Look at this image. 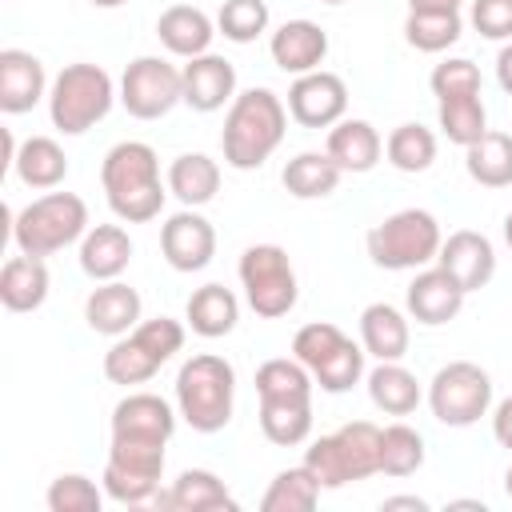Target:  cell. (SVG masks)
I'll return each instance as SVG.
<instances>
[{"instance_id": "1", "label": "cell", "mask_w": 512, "mask_h": 512, "mask_svg": "<svg viewBox=\"0 0 512 512\" xmlns=\"http://www.w3.org/2000/svg\"><path fill=\"white\" fill-rule=\"evenodd\" d=\"M100 184L104 200L124 224H148L160 216L168 184L160 180V160L156 148L144 140H120L108 148L100 164Z\"/></svg>"}, {"instance_id": "2", "label": "cell", "mask_w": 512, "mask_h": 512, "mask_svg": "<svg viewBox=\"0 0 512 512\" xmlns=\"http://www.w3.org/2000/svg\"><path fill=\"white\" fill-rule=\"evenodd\" d=\"M284 132H288V108L272 88L236 92V100L228 104V116H224V132H220L224 164L236 172L260 168L280 148Z\"/></svg>"}, {"instance_id": "3", "label": "cell", "mask_w": 512, "mask_h": 512, "mask_svg": "<svg viewBox=\"0 0 512 512\" xmlns=\"http://www.w3.org/2000/svg\"><path fill=\"white\" fill-rule=\"evenodd\" d=\"M236 408V368L216 352H196L176 372V412L192 432H220L228 428Z\"/></svg>"}, {"instance_id": "4", "label": "cell", "mask_w": 512, "mask_h": 512, "mask_svg": "<svg viewBox=\"0 0 512 512\" xmlns=\"http://www.w3.org/2000/svg\"><path fill=\"white\" fill-rule=\"evenodd\" d=\"M440 220L428 212V208H400L392 216H384L364 248H368V260L384 272H420L428 268L436 256H440Z\"/></svg>"}, {"instance_id": "5", "label": "cell", "mask_w": 512, "mask_h": 512, "mask_svg": "<svg viewBox=\"0 0 512 512\" xmlns=\"http://www.w3.org/2000/svg\"><path fill=\"white\" fill-rule=\"evenodd\" d=\"M88 204L76 192H44L12 216V244L24 256H56L60 248L84 240Z\"/></svg>"}, {"instance_id": "6", "label": "cell", "mask_w": 512, "mask_h": 512, "mask_svg": "<svg viewBox=\"0 0 512 512\" xmlns=\"http://www.w3.org/2000/svg\"><path fill=\"white\" fill-rule=\"evenodd\" d=\"M112 100H116V84L100 64H88V60L64 64L48 88L52 128H60L64 136H84L112 112Z\"/></svg>"}, {"instance_id": "7", "label": "cell", "mask_w": 512, "mask_h": 512, "mask_svg": "<svg viewBox=\"0 0 512 512\" xmlns=\"http://www.w3.org/2000/svg\"><path fill=\"white\" fill-rule=\"evenodd\" d=\"M184 348V324L172 316L140 320L132 332L116 336V344L104 352V376L120 388L148 384L176 352Z\"/></svg>"}, {"instance_id": "8", "label": "cell", "mask_w": 512, "mask_h": 512, "mask_svg": "<svg viewBox=\"0 0 512 512\" xmlns=\"http://www.w3.org/2000/svg\"><path fill=\"white\" fill-rule=\"evenodd\" d=\"M304 464L316 472L320 488H344L380 472V428L372 420H352L304 448Z\"/></svg>"}, {"instance_id": "9", "label": "cell", "mask_w": 512, "mask_h": 512, "mask_svg": "<svg viewBox=\"0 0 512 512\" xmlns=\"http://www.w3.org/2000/svg\"><path fill=\"white\" fill-rule=\"evenodd\" d=\"M292 356L312 372V380L320 384V392H352L364 380V344H356L352 336H344L336 324L316 320L304 324L292 336Z\"/></svg>"}, {"instance_id": "10", "label": "cell", "mask_w": 512, "mask_h": 512, "mask_svg": "<svg viewBox=\"0 0 512 512\" xmlns=\"http://www.w3.org/2000/svg\"><path fill=\"white\" fill-rule=\"evenodd\" d=\"M240 288L248 308L260 320H280L296 308L300 300V284H296V268L288 260V252L280 244H252L240 256Z\"/></svg>"}, {"instance_id": "11", "label": "cell", "mask_w": 512, "mask_h": 512, "mask_svg": "<svg viewBox=\"0 0 512 512\" xmlns=\"http://www.w3.org/2000/svg\"><path fill=\"white\" fill-rule=\"evenodd\" d=\"M164 448H168V440L112 436L108 464H104V492L116 504H148V500H156L160 476H164Z\"/></svg>"}, {"instance_id": "12", "label": "cell", "mask_w": 512, "mask_h": 512, "mask_svg": "<svg viewBox=\"0 0 512 512\" xmlns=\"http://www.w3.org/2000/svg\"><path fill=\"white\" fill-rule=\"evenodd\" d=\"M428 408L448 428H472L492 408V376L472 360H452L428 380Z\"/></svg>"}, {"instance_id": "13", "label": "cell", "mask_w": 512, "mask_h": 512, "mask_svg": "<svg viewBox=\"0 0 512 512\" xmlns=\"http://www.w3.org/2000/svg\"><path fill=\"white\" fill-rule=\"evenodd\" d=\"M120 104L136 120H160L176 104H184L180 68L164 56H136L120 76Z\"/></svg>"}, {"instance_id": "14", "label": "cell", "mask_w": 512, "mask_h": 512, "mask_svg": "<svg viewBox=\"0 0 512 512\" xmlns=\"http://www.w3.org/2000/svg\"><path fill=\"white\" fill-rule=\"evenodd\" d=\"M348 112V84L336 72H304L288 88V116L300 128H332Z\"/></svg>"}, {"instance_id": "15", "label": "cell", "mask_w": 512, "mask_h": 512, "mask_svg": "<svg viewBox=\"0 0 512 512\" xmlns=\"http://www.w3.org/2000/svg\"><path fill=\"white\" fill-rule=\"evenodd\" d=\"M160 252L176 272H200L216 256V228L196 208H180L160 224Z\"/></svg>"}, {"instance_id": "16", "label": "cell", "mask_w": 512, "mask_h": 512, "mask_svg": "<svg viewBox=\"0 0 512 512\" xmlns=\"http://www.w3.org/2000/svg\"><path fill=\"white\" fill-rule=\"evenodd\" d=\"M436 264H440L464 292H480V288H488L492 276H496V248H492V240H488L484 232L460 228V232H452V236L440 244Z\"/></svg>"}, {"instance_id": "17", "label": "cell", "mask_w": 512, "mask_h": 512, "mask_svg": "<svg viewBox=\"0 0 512 512\" xmlns=\"http://www.w3.org/2000/svg\"><path fill=\"white\" fill-rule=\"evenodd\" d=\"M464 296H468V292L436 264V268H420V272L412 276V284H408V292H404V304H408V316H412L416 324L440 328V324H448V320L460 316Z\"/></svg>"}, {"instance_id": "18", "label": "cell", "mask_w": 512, "mask_h": 512, "mask_svg": "<svg viewBox=\"0 0 512 512\" xmlns=\"http://www.w3.org/2000/svg\"><path fill=\"white\" fill-rule=\"evenodd\" d=\"M180 80H184V104L192 112H220L224 104L236 100V68L216 52L192 56L180 68Z\"/></svg>"}, {"instance_id": "19", "label": "cell", "mask_w": 512, "mask_h": 512, "mask_svg": "<svg viewBox=\"0 0 512 512\" xmlns=\"http://www.w3.org/2000/svg\"><path fill=\"white\" fill-rule=\"evenodd\" d=\"M268 52H272V64L288 76H304V72H316L328 56V32L316 24V20H284L272 40H268Z\"/></svg>"}, {"instance_id": "20", "label": "cell", "mask_w": 512, "mask_h": 512, "mask_svg": "<svg viewBox=\"0 0 512 512\" xmlns=\"http://www.w3.org/2000/svg\"><path fill=\"white\" fill-rule=\"evenodd\" d=\"M44 96H48L44 64L24 48H4L0 52V112L8 116L32 112Z\"/></svg>"}, {"instance_id": "21", "label": "cell", "mask_w": 512, "mask_h": 512, "mask_svg": "<svg viewBox=\"0 0 512 512\" xmlns=\"http://www.w3.org/2000/svg\"><path fill=\"white\" fill-rule=\"evenodd\" d=\"M176 408L156 392H128L112 408V436H144V440H172Z\"/></svg>"}, {"instance_id": "22", "label": "cell", "mask_w": 512, "mask_h": 512, "mask_svg": "<svg viewBox=\"0 0 512 512\" xmlns=\"http://www.w3.org/2000/svg\"><path fill=\"white\" fill-rule=\"evenodd\" d=\"M84 320L100 336H124L140 324V292L124 280H100L84 300Z\"/></svg>"}, {"instance_id": "23", "label": "cell", "mask_w": 512, "mask_h": 512, "mask_svg": "<svg viewBox=\"0 0 512 512\" xmlns=\"http://www.w3.org/2000/svg\"><path fill=\"white\" fill-rule=\"evenodd\" d=\"M156 504L168 508V512H220V508L232 512L236 508L228 484L208 468H184L172 480V488L156 492Z\"/></svg>"}, {"instance_id": "24", "label": "cell", "mask_w": 512, "mask_h": 512, "mask_svg": "<svg viewBox=\"0 0 512 512\" xmlns=\"http://www.w3.org/2000/svg\"><path fill=\"white\" fill-rule=\"evenodd\" d=\"M156 36L160 44L172 52V56H204L212 48V36H216V20L204 12V8H192V4H172L160 12L156 20Z\"/></svg>"}, {"instance_id": "25", "label": "cell", "mask_w": 512, "mask_h": 512, "mask_svg": "<svg viewBox=\"0 0 512 512\" xmlns=\"http://www.w3.org/2000/svg\"><path fill=\"white\" fill-rule=\"evenodd\" d=\"M48 264L44 256H8L0 268V304L8 312H36L48 300Z\"/></svg>"}, {"instance_id": "26", "label": "cell", "mask_w": 512, "mask_h": 512, "mask_svg": "<svg viewBox=\"0 0 512 512\" xmlns=\"http://www.w3.org/2000/svg\"><path fill=\"white\" fill-rule=\"evenodd\" d=\"M324 152L340 164V172H372V168L380 164L384 140H380V132H376L368 120L344 116V120H336V124L328 128Z\"/></svg>"}, {"instance_id": "27", "label": "cell", "mask_w": 512, "mask_h": 512, "mask_svg": "<svg viewBox=\"0 0 512 512\" xmlns=\"http://www.w3.org/2000/svg\"><path fill=\"white\" fill-rule=\"evenodd\" d=\"M132 264V240L120 224H96L80 240V268L92 280H120Z\"/></svg>"}, {"instance_id": "28", "label": "cell", "mask_w": 512, "mask_h": 512, "mask_svg": "<svg viewBox=\"0 0 512 512\" xmlns=\"http://www.w3.org/2000/svg\"><path fill=\"white\" fill-rule=\"evenodd\" d=\"M408 340H412L408 316L396 304L376 300V304H368L360 312V344H364L368 356H376V360H404L408 356Z\"/></svg>"}, {"instance_id": "29", "label": "cell", "mask_w": 512, "mask_h": 512, "mask_svg": "<svg viewBox=\"0 0 512 512\" xmlns=\"http://www.w3.org/2000/svg\"><path fill=\"white\" fill-rule=\"evenodd\" d=\"M184 320H188V328H192L196 336L220 340V336H228V332L236 328V320H240V300H236V292L224 288V284H204V288H196V292L188 296Z\"/></svg>"}, {"instance_id": "30", "label": "cell", "mask_w": 512, "mask_h": 512, "mask_svg": "<svg viewBox=\"0 0 512 512\" xmlns=\"http://www.w3.org/2000/svg\"><path fill=\"white\" fill-rule=\"evenodd\" d=\"M368 380V396L380 412L388 416H408L420 408L424 392H420V380L400 364V360H376V368L364 376Z\"/></svg>"}, {"instance_id": "31", "label": "cell", "mask_w": 512, "mask_h": 512, "mask_svg": "<svg viewBox=\"0 0 512 512\" xmlns=\"http://www.w3.org/2000/svg\"><path fill=\"white\" fill-rule=\"evenodd\" d=\"M12 172L20 176L24 188L48 192V188L64 184V176H68V156H64V148H60L52 136H28V140L16 148Z\"/></svg>"}, {"instance_id": "32", "label": "cell", "mask_w": 512, "mask_h": 512, "mask_svg": "<svg viewBox=\"0 0 512 512\" xmlns=\"http://www.w3.org/2000/svg\"><path fill=\"white\" fill-rule=\"evenodd\" d=\"M168 192L184 208H200L220 192V164L204 152H184L168 164Z\"/></svg>"}, {"instance_id": "33", "label": "cell", "mask_w": 512, "mask_h": 512, "mask_svg": "<svg viewBox=\"0 0 512 512\" xmlns=\"http://www.w3.org/2000/svg\"><path fill=\"white\" fill-rule=\"evenodd\" d=\"M340 176L344 172H340V164L328 152H296L284 164V172H280L284 188L296 200H324V196H332L336 184H340Z\"/></svg>"}, {"instance_id": "34", "label": "cell", "mask_w": 512, "mask_h": 512, "mask_svg": "<svg viewBox=\"0 0 512 512\" xmlns=\"http://www.w3.org/2000/svg\"><path fill=\"white\" fill-rule=\"evenodd\" d=\"M464 168L480 188H508L512 184V136L488 128L476 144L464 148Z\"/></svg>"}, {"instance_id": "35", "label": "cell", "mask_w": 512, "mask_h": 512, "mask_svg": "<svg viewBox=\"0 0 512 512\" xmlns=\"http://www.w3.org/2000/svg\"><path fill=\"white\" fill-rule=\"evenodd\" d=\"M320 500V480L316 472L300 460L296 468L276 472V480L268 484V492L260 496V512H312Z\"/></svg>"}, {"instance_id": "36", "label": "cell", "mask_w": 512, "mask_h": 512, "mask_svg": "<svg viewBox=\"0 0 512 512\" xmlns=\"http://www.w3.org/2000/svg\"><path fill=\"white\" fill-rule=\"evenodd\" d=\"M260 432L280 448L304 444L312 436V400H260Z\"/></svg>"}, {"instance_id": "37", "label": "cell", "mask_w": 512, "mask_h": 512, "mask_svg": "<svg viewBox=\"0 0 512 512\" xmlns=\"http://www.w3.org/2000/svg\"><path fill=\"white\" fill-rule=\"evenodd\" d=\"M384 156L396 172H428L432 160H436V132L424 128V124H396L384 140Z\"/></svg>"}, {"instance_id": "38", "label": "cell", "mask_w": 512, "mask_h": 512, "mask_svg": "<svg viewBox=\"0 0 512 512\" xmlns=\"http://www.w3.org/2000/svg\"><path fill=\"white\" fill-rule=\"evenodd\" d=\"M312 372L292 356H276V360H264L256 368V396L260 400H312Z\"/></svg>"}, {"instance_id": "39", "label": "cell", "mask_w": 512, "mask_h": 512, "mask_svg": "<svg viewBox=\"0 0 512 512\" xmlns=\"http://www.w3.org/2000/svg\"><path fill=\"white\" fill-rule=\"evenodd\" d=\"M424 436L412 428V424H388L380 428V472L384 476H412L424 468Z\"/></svg>"}, {"instance_id": "40", "label": "cell", "mask_w": 512, "mask_h": 512, "mask_svg": "<svg viewBox=\"0 0 512 512\" xmlns=\"http://www.w3.org/2000/svg\"><path fill=\"white\" fill-rule=\"evenodd\" d=\"M436 120H440V132H444L452 144H460V148L476 144V140L488 132V108H484V100H480V96L440 100Z\"/></svg>"}, {"instance_id": "41", "label": "cell", "mask_w": 512, "mask_h": 512, "mask_svg": "<svg viewBox=\"0 0 512 512\" xmlns=\"http://www.w3.org/2000/svg\"><path fill=\"white\" fill-rule=\"evenodd\" d=\"M464 20L460 12H408L404 20V40L416 52H444L460 40Z\"/></svg>"}, {"instance_id": "42", "label": "cell", "mask_w": 512, "mask_h": 512, "mask_svg": "<svg viewBox=\"0 0 512 512\" xmlns=\"http://www.w3.org/2000/svg\"><path fill=\"white\" fill-rule=\"evenodd\" d=\"M216 32L232 44H252L268 32V4L264 0H224L216 12Z\"/></svg>"}, {"instance_id": "43", "label": "cell", "mask_w": 512, "mask_h": 512, "mask_svg": "<svg viewBox=\"0 0 512 512\" xmlns=\"http://www.w3.org/2000/svg\"><path fill=\"white\" fill-rule=\"evenodd\" d=\"M104 488H96V480H88L84 472H64L48 484L44 504L48 512H100L104 504Z\"/></svg>"}, {"instance_id": "44", "label": "cell", "mask_w": 512, "mask_h": 512, "mask_svg": "<svg viewBox=\"0 0 512 512\" xmlns=\"http://www.w3.org/2000/svg\"><path fill=\"white\" fill-rule=\"evenodd\" d=\"M428 88L436 100H456V96H480V68L464 56L440 60L428 76Z\"/></svg>"}, {"instance_id": "45", "label": "cell", "mask_w": 512, "mask_h": 512, "mask_svg": "<svg viewBox=\"0 0 512 512\" xmlns=\"http://www.w3.org/2000/svg\"><path fill=\"white\" fill-rule=\"evenodd\" d=\"M468 20L484 40H512V0H472Z\"/></svg>"}, {"instance_id": "46", "label": "cell", "mask_w": 512, "mask_h": 512, "mask_svg": "<svg viewBox=\"0 0 512 512\" xmlns=\"http://www.w3.org/2000/svg\"><path fill=\"white\" fill-rule=\"evenodd\" d=\"M492 436H496V444H500V448H508V452H512V396H508V400H500V404L492 408Z\"/></svg>"}, {"instance_id": "47", "label": "cell", "mask_w": 512, "mask_h": 512, "mask_svg": "<svg viewBox=\"0 0 512 512\" xmlns=\"http://www.w3.org/2000/svg\"><path fill=\"white\" fill-rule=\"evenodd\" d=\"M496 84L512 96V40L500 48V56H496Z\"/></svg>"}, {"instance_id": "48", "label": "cell", "mask_w": 512, "mask_h": 512, "mask_svg": "<svg viewBox=\"0 0 512 512\" xmlns=\"http://www.w3.org/2000/svg\"><path fill=\"white\" fill-rule=\"evenodd\" d=\"M408 12H460V0H408Z\"/></svg>"}, {"instance_id": "49", "label": "cell", "mask_w": 512, "mask_h": 512, "mask_svg": "<svg viewBox=\"0 0 512 512\" xmlns=\"http://www.w3.org/2000/svg\"><path fill=\"white\" fill-rule=\"evenodd\" d=\"M380 508H416V512H428V500H420V496H388Z\"/></svg>"}, {"instance_id": "50", "label": "cell", "mask_w": 512, "mask_h": 512, "mask_svg": "<svg viewBox=\"0 0 512 512\" xmlns=\"http://www.w3.org/2000/svg\"><path fill=\"white\" fill-rule=\"evenodd\" d=\"M452 508H476V512H484V500H452Z\"/></svg>"}, {"instance_id": "51", "label": "cell", "mask_w": 512, "mask_h": 512, "mask_svg": "<svg viewBox=\"0 0 512 512\" xmlns=\"http://www.w3.org/2000/svg\"><path fill=\"white\" fill-rule=\"evenodd\" d=\"M92 8H120V4H128V0H88Z\"/></svg>"}, {"instance_id": "52", "label": "cell", "mask_w": 512, "mask_h": 512, "mask_svg": "<svg viewBox=\"0 0 512 512\" xmlns=\"http://www.w3.org/2000/svg\"><path fill=\"white\" fill-rule=\"evenodd\" d=\"M504 240H508V248H512V212L504 216Z\"/></svg>"}, {"instance_id": "53", "label": "cell", "mask_w": 512, "mask_h": 512, "mask_svg": "<svg viewBox=\"0 0 512 512\" xmlns=\"http://www.w3.org/2000/svg\"><path fill=\"white\" fill-rule=\"evenodd\" d=\"M504 492H508V500H512V464H508V472H504Z\"/></svg>"}, {"instance_id": "54", "label": "cell", "mask_w": 512, "mask_h": 512, "mask_svg": "<svg viewBox=\"0 0 512 512\" xmlns=\"http://www.w3.org/2000/svg\"><path fill=\"white\" fill-rule=\"evenodd\" d=\"M320 4H344V0H320Z\"/></svg>"}]
</instances>
